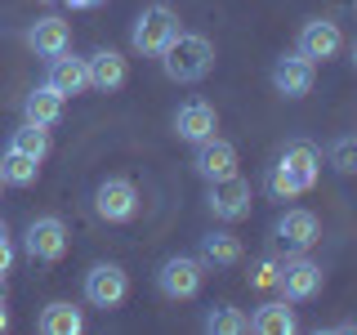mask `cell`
Returning <instances> with one entry per match:
<instances>
[{"mask_svg":"<svg viewBox=\"0 0 357 335\" xmlns=\"http://www.w3.org/2000/svg\"><path fill=\"white\" fill-rule=\"evenodd\" d=\"M201 260L192 255H170V260L161 264V273H156V290H161L165 299H192L201 290Z\"/></svg>","mask_w":357,"mask_h":335,"instance_id":"obj_8","label":"cell"},{"mask_svg":"<svg viewBox=\"0 0 357 335\" xmlns=\"http://www.w3.org/2000/svg\"><path fill=\"white\" fill-rule=\"evenodd\" d=\"M178 31H183V27H178V18H174L170 5H148L139 14V22H134V36L130 40H134V50H139V54H152V59H156V54H161Z\"/></svg>","mask_w":357,"mask_h":335,"instance_id":"obj_4","label":"cell"},{"mask_svg":"<svg viewBox=\"0 0 357 335\" xmlns=\"http://www.w3.org/2000/svg\"><path fill=\"white\" fill-rule=\"evenodd\" d=\"M89 67V89H103V94H112V89H121L126 85V59H121L116 50H98L94 59H85Z\"/></svg>","mask_w":357,"mask_h":335,"instance_id":"obj_17","label":"cell"},{"mask_svg":"<svg viewBox=\"0 0 357 335\" xmlns=\"http://www.w3.org/2000/svg\"><path fill=\"white\" fill-rule=\"evenodd\" d=\"M174 130H178V139L201 143V139H210V134L219 130V112L210 103H201V98H192V103H183L174 112Z\"/></svg>","mask_w":357,"mask_h":335,"instance_id":"obj_13","label":"cell"},{"mask_svg":"<svg viewBox=\"0 0 357 335\" xmlns=\"http://www.w3.org/2000/svg\"><path fill=\"white\" fill-rule=\"evenodd\" d=\"M0 237H5V223H0Z\"/></svg>","mask_w":357,"mask_h":335,"instance_id":"obj_29","label":"cell"},{"mask_svg":"<svg viewBox=\"0 0 357 335\" xmlns=\"http://www.w3.org/2000/svg\"><path fill=\"white\" fill-rule=\"evenodd\" d=\"M201 260L215 268H232V264H241V241L232 232H206L201 237Z\"/></svg>","mask_w":357,"mask_h":335,"instance_id":"obj_22","label":"cell"},{"mask_svg":"<svg viewBox=\"0 0 357 335\" xmlns=\"http://www.w3.org/2000/svg\"><path fill=\"white\" fill-rule=\"evenodd\" d=\"M22 117L31 121V126H59L63 121V94L59 89H50V85H40V89H31L27 98H22Z\"/></svg>","mask_w":357,"mask_h":335,"instance_id":"obj_18","label":"cell"},{"mask_svg":"<svg viewBox=\"0 0 357 335\" xmlns=\"http://www.w3.org/2000/svg\"><path fill=\"white\" fill-rule=\"evenodd\" d=\"M156 59H161L170 81L192 85V81H206L210 76V67H215V45H210L206 36H197V31H178Z\"/></svg>","mask_w":357,"mask_h":335,"instance_id":"obj_2","label":"cell"},{"mask_svg":"<svg viewBox=\"0 0 357 335\" xmlns=\"http://www.w3.org/2000/svg\"><path fill=\"white\" fill-rule=\"evenodd\" d=\"M299 322H295V308H290V299H268V304L255 308L250 318V331L259 335H290Z\"/></svg>","mask_w":357,"mask_h":335,"instance_id":"obj_19","label":"cell"},{"mask_svg":"<svg viewBox=\"0 0 357 335\" xmlns=\"http://www.w3.org/2000/svg\"><path fill=\"white\" fill-rule=\"evenodd\" d=\"M250 201H255L250 184H245L241 174H228V179H215V184H210L206 206H210V215H215V219H223V223H237V219L250 215Z\"/></svg>","mask_w":357,"mask_h":335,"instance_id":"obj_5","label":"cell"},{"mask_svg":"<svg viewBox=\"0 0 357 335\" xmlns=\"http://www.w3.org/2000/svg\"><path fill=\"white\" fill-rule=\"evenodd\" d=\"M94 210H98V219H107V223H130L139 215V188H134L130 179H103L98 193H94Z\"/></svg>","mask_w":357,"mask_h":335,"instance_id":"obj_9","label":"cell"},{"mask_svg":"<svg viewBox=\"0 0 357 335\" xmlns=\"http://www.w3.org/2000/svg\"><path fill=\"white\" fill-rule=\"evenodd\" d=\"M277 237H282L290 251H312L317 246V237H321V223H317V215L312 210H286L282 219H277Z\"/></svg>","mask_w":357,"mask_h":335,"instance_id":"obj_12","label":"cell"},{"mask_svg":"<svg viewBox=\"0 0 357 335\" xmlns=\"http://www.w3.org/2000/svg\"><path fill=\"white\" fill-rule=\"evenodd\" d=\"M9 327V313H5V299H0V331Z\"/></svg>","mask_w":357,"mask_h":335,"instance_id":"obj_27","label":"cell"},{"mask_svg":"<svg viewBox=\"0 0 357 335\" xmlns=\"http://www.w3.org/2000/svg\"><path fill=\"white\" fill-rule=\"evenodd\" d=\"M192 165H197V174L206 179V184H215V179H228V174H237V148H232L228 139H201L197 143V156H192Z\"/></svg>","mask_w":357,"mask_h":335,"instance_id":"obj_10","label":"cell"},{"mask_svg":"<svg viewBox=\"0 0 357 335\" xmlns=\"http://www.w3.org/2000/svg\"><path fill=\"white\" fill-rule=\"evenodd\" d=\"M317 174H321L317 148H312V143H290V148L277 156V165L268 170V193L277 201H295L317 184Z\"/></svg>","mask_w":357,"mask_h":335,"instance_id":"obj_1","label":"cell"},{"mask_svg":"<svg viewBox=\"0 0 357 335\" xmlns=\"http://www.w3.org/2000/svg\"><path fill=\"white\" fill-rule=\"evenodd\" d=\"M331 161H335V170H340V174H353L357 170V139H353V134H340V139H335Z\"/></svg>","mask_w":357,"mask_h":335,"instance_id":"obj_25","label":"cell"},{"mask_svg":"<svg viewBox=\"0 0 357 335\" xmlns=\"http://www.w3.org/2000/svg\"><path fill=\"white\" fill-rule=\"evenodd\" d=\"M321 282H326V273H321L317 260H308V251H299V255H290L286 264H277V286H282V295L290 304L312 299L321 290Z\"/></svg>","mask_w":357,"mask_h":335,"instance_id":"obj_3","label":"cell"},{"mask_svg":"<svg viewBox=\"0 0 357 335\" xmlns=\"http://www.w3.org/2000/svg\"><path fill=\"white\" fill-rule=\"evenodd\" d=\"M206 331L210 335H245L250 331V318H245L241 308H232V304H215L206 313Z\"/></svg>","mask_w":357,"mask_h":335,"instance_id":"obj_24","label":"cell"},{"mask_svg":"<svg viewBox=\"0 0 357 335\" xmlns=\"http://www.w3.org/2000/svg\"><path fill=\"white\" fill-rule=\"evenodd\" d=\"M250 286H277V260H259V264H255Z\"/></svg>","mask_w":357,"mask_h":335,"instance_id":"obj_26","label":"cell"},{"mask_svg":"<svg viewBox=\"0 0 357 335\" xmlns=\"http://www.w3.org/2000/svg\"><path fill=\"white\" fill-rule=\"evenodd\" d=\"M81 327H85L81 308H72L67 299H54V304H45L40 318H36V331H40V335H81Z\"/></svg>","mask_w":357,"mask_h":335,"instance_id":"obj_20","label":"cell"},{"mask_svg":"<svg viewBox=\"0 0 357 335\" xmlns=\"http://www.w3.org/2000/svg\"><path fill=\"white\" fill-rule=\"evenodd\" d=\"M22 246H27V255L36 264H59L67 255V223L54 219V215H40L27 223V237H22Z\"/></svg>","mask_w":357,"mask_h":335,"instance_id":"obj_7","label":"cell"},{"mask_svg":"<svg viewBox=\"0 0 357 335\" xmlns=\"http://www.w3.org/2000/svg\"><path fill=\"white\" fill-rule=\"evenodd\" d=\"M340 45H344V36H340V27H335L331 18H312V22H304V31H299V54H304L308 63L335 59Z\"/></svg>","mask_w":357,"mask_h":335,"instance_id":"obj_11","label":"cell"},{"mask_svg":"<svg viewBox=\"0 0 357 335\" xmlns=\"http://www.w3.org/2000/svg\"><path fill=\"white\" fill-rule=\"evenodd\" d=\"M9 148L36 156V161H45V156H50V130H45V126H31V121H22V126L9 134Z\"/></svg>","mask_w":357,"mask_h":335,"instance_id":"obj_23","label":"cell"},{"mask_svg":"<svg viewBox=\"0 0 357 335\" xmlns=\"http://www.w3.org/2000/svg\"><path fill=\"white\" fill-rule=\"evenodd\" d=\"M45 85L59 89V94H85L89 89V67L85 59H72V54H59V59H50V76H45Z\"/></svg>","mask_w":357,"mask_h":335,"instance_id":"obj_15","label":"cell"},{"mask_svg":"<svg viewBox=\"0 0 357 335\" xmlns=\"http://www.w3.org/2000/svg\"><path fill=\"white\" fill-rule=\"evenodd\" d=\"M27 45L40 54V59H59V54L72 50V31H67L63 18H40V22H31Z\"/></svg>","mask_w":357,"mask_h":335,"instance_id":"obj_16","label":"cell"},{"mask_svg":"<svg viewBox=\"0 0 357 335\" xmlns=\"http://www.w3.org/2000/svg\"><path fill=\"white\" fill-rule=\"evenodd\" d=\"M67 5H72V9H85V5H94V0H67Z\"/></svg>","mask_w":357,"mask_h":335,"instance_id":"obj_28","label":"cell"},{"mask_svg":"<svg viewBox=\"0 0 357 335\" xmlns=\"http://www.w3.org/2000/svg\"><path fill=\"white\" fill-rule=\"evenodd\" d=\"M40 179V161L27 152H14L9 148L5 156H0V184H14V188H31Z\"/></svg>","mask_w":357,"mask_h":335,"instance_id":"obj_21","label":"cell"},{"mask_svg":"<svg viewBox=\"0 0 357 335\" xmlns=\"http://www.w3.org/2000/svg\"><path fill=\"white\" fill-rule=\"evenodd\" d=\"M273 85H277V94H286V98H304L308 89H312V63L304 59V54L277 59V67H273Z\"/></svg>","mask_w":357,"mask_h":335,"instance_id":"obj_14","label":"cell"},{"mask_svg":"<svg viewBox=\"0 0 357 335\" xmlns=\"http://www.w3.org/2000/svg\"><path fill=\"white\" fill-rule=\"evenodd\" d=\"M130 295V277L121 264H94L85 273V299L94 308H121Z\"/></svg>","mask_w":357,"mask_h":335,"instance_id":"obj_6","label":"cell"}]
</instances>
